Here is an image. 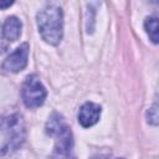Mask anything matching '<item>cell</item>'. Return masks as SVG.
Here are the masks:
<instances>
[{"label": "cell", "instance_id": "9c48e42d", "mask_svg": "<svg viewBox=\"0 0 159 159\" xmlns=\"http://www.w3.org/2000/svg\"><path fill=\"white\" fill-rule=\"evenodd\" d=\"M118 159H123V158H118Z\"/></svg>", "mask_w": 159, "mask_h": 159}, {"label": "cell", "instance_id": "5b68a950", "mask_svg": "<svg viewBox=\"0 0 159 159\" xmlns=\"http://www.w3.org/2000/svg\"><path fill=\"white\" fill-rule=\"evenodd\" d=\"M21 26V21L16 16L7 17L2 26V36L9 41H16L20 37Z\"/></svg>", "mask_w": 159, "mask_h": 159}, {"label": "cell", "instance_id": "8992f818", "mask_svg": "<svg viewBox=\"0 0 159 159\" xmlns=\"http://www.w3.org/2000/svg\"><path fill=\"white\" fill-rule=\"evenodd\" d=\"M66 127H67V125L65 124L62 117H61L60 114H57V113H53V114L50 117V119H48V122H47V124H46V132H47V134H50V135H52V137H56V135H57L58 133H61Z\"/></svg>", "mask_w": 159, "mask_h": 159}, {"label": "cell", "instance_id": "52a82bcc", "mask_svg": "<svg viewBox=\"0 0 159 159\" xmlns=\"http://www.w3.org/2000/svg\"><path fill=\"white\" fill-rule=\"evenodd\" d=\"M144 27L154 43H158V19L157 17H147L144 22Z\"/></svg>", "mask_w": 159, "mask_h": 159}, {"label": "cell", "instance_id": "7a4b0ae2", "mask_svg": "<svg viewBox=\"0 0 159 159\" xmlns=\"http://www.w3.org/2000/svg\"><path fill=\"white\" fill-rule=\"evenodd\" d=\"M46 96L47 92L43 84L40 82L39 77L35 75L29 76L24 82L21 89V97L25 106L29 108H37L43 104Z\"/></svg>", "mask_w": 159, "mask_h": 159}, {"label": "cell", "instance_id": "277c9868", "mask_svg": "<svg viewBox=\"0 0 159 159\" xmlns=\"http://www.w3.org/2000/svg\"><path fill=\"white\" fill-rule=\"evenodd\" d=\"M101 107L93 102H86L78 112V122L82 127L88 128L94 125L99 120Z\"/></svg>", "mask_w": 159, "mask_h": 159}, {"label": "cell", "instance_id": "3957f363", "mask_svg": "<svg viewBox=\"0 0 159 159\" xmlns=\"http://www.w3.org/2000/svg\"><path fill=\"white\" fill-rule=\"evenodd\" d=\"M27 56H29V45L25 42L6 57V60L2 63V70L12 73L22 71L27 65Z\"/></svg>", "mask_w": 159, "mask_h": 159}, {"label": "cell", "instance_id": "ba28073f", "mask_svg": "<svg viewBox=\"0 0 159 159\" xmlns=\"http://www.w3.org/2000/svg\"><path fill=\"white\" fill-rule=\"evenodd\" d=\"M14 4V1H0V9H6L9 6H11Z\"/></svg>", "mask_w": 159, "mask_h": 159}, {"label": "cell", "instance_id": "6da1fadb", "mask_svg": "<svg viewBox=\"0 0 159 159\" xmlns=\"http://www.w3.org/2000/svg\"><path fill=\"white\" fill-rule=\"evenodd\" d=\"M37 26L41 37L50 45H58L63 34V15L57 5H47L37 12Z\"/></svg>", "mask_w": 159, "mask_h": 159}]
</instances>
